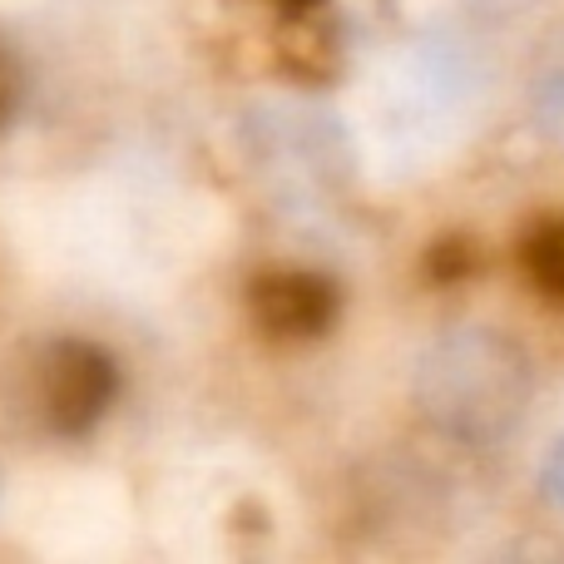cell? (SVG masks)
Returning a JSON list of instances; mask_svg holds the SVG:
<instances>
[{"mask_svg": "<svg viewBox=\"0 0 564 564\" xmlns=\"http://www.w3.org/2000/svg\"><path fill=\"white\" fill-rule=\"evenodd\" d=\"M115 391H119V367L95 341H55L40 357V377H35L40 416L59 436H79V431L95 426L115 406Z\"/></svg>", "mask_w": 564, "mask_h": 564, "instance_id": "6da1fadb", "label": "cell"}, {"mask_svg": "<svg viewBox=\"0 0 564 564\" xmlns=\"http://www.w3.org/2000/svg\"><path fill=\"white\" fill-rule=\"evenodd\" d=\"M282 6H312V0H282Z\"/></svg>", "mask_w": 564, "mask_h": 564, "instance_id": "5b68a950", "label": "cell"}, {"mask_svg": "<svg viewBox=\"0 0 564 564\" xmlns=\"http://www.w3.org/2000/svg\"><path fill=\"white\" fill-rule=\"evenodd\" d=\"M520 263H525V278L535 282L540 297L564 302V218H545L530 228L520 243Z\"/></svg>", "mask_w": 564, "mask_h": 564, "instance_id": "3957f363", "label": "cell"}, {"mask_svg": "<svg viewBox=\"0 0 564 564\" xmlns=\"http://www.w3.org/2000/svg\"><path fill=\"white\" fill-rule=\"evenodd\" d=\"M337 282L307 268H273L248 282V317L268 341H312L337 322Z\"/></svg>", "mask_w": 564, "mask_h": 564, "instance_id": "7a4b0ae2", "label": "cell"}, {"mask_svg": "<svg viewBox=\"0 0 564 564\" xmlns=\"http://www.w3.org/2000/svg\"><path fill=\"white\" fill-rule=\"evenodd\" d=\"M15 105H20V75H15V65H10V55L0 50V129L10 124Z\"/></svg>", "mask_w": 564, "mask_h": 564, "instance_id": "277c9868", "label": "cell"}]
</instances>
